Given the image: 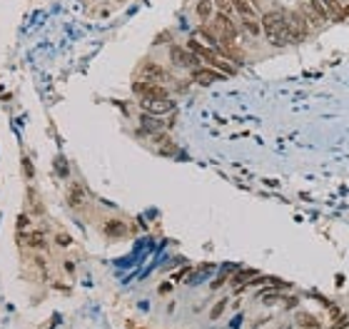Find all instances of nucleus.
Returning <instances> with one entry per match:
<instances>
[{
	"label": "nucleus",
	"mask_w": 349,
	"mask_h": 329,
	"mask_svg": "<svg viewBox=\"0 0 349 329\" xmlns=\"http://www.w3.org/2000/svg\"><path fill=\"white\" fill-rule=\"evenodd\" d=\"M187 48L200 58V63H207V68H215V70H220L222 75H232V73H235V68L227 63V58H222V55H220L217 50H212L210 45H202L197 38H192Z\"/></svg>",
	"instance_id": "f03ea898"
},
{
	"label": "nucleus",
	"mask_w": 349,
	"mask_h": 329,
	"mask_svg": "<svg viewBox=\"0 0 349 329\" xmlns=\"http://www.w3.org/2000/svg\"><path fill=\"white\" fill-rule=\"evenodd\" d=\"M227 302H230V299H220V302H217V304L212 307V312H210V319H220V314L225 312V307H227Z\"/></svg>",
	"instance_id": "a211bd4d"
},
{
	"label": "nucleus",
	"mask_w": 349,
	"mask_h": 329,
	"mask_svg": "<svg viewBox=\"0 0 349 329\" xmlns=\"http://www.w3.org/2000/svg\"><path fill=\"white\" fill-rule=\"evenodd\" d=\"M215 33L220 38H227V40H237V35H240L237 23L227 13H217V18H215Z\"/></svg>",
	"instance_id": "39448f33"
},
{
	"label": "nucleus",
	"mask_w": 349,
	"mask_h": 329,
	"mask_svg": "<svg viewBox=\"0 0 349 329\" xmlns=\"http://www.w3.org/2000/svg\"><path fill=\"white\" fill-rule=\"evenodd\" d=\"M135 95H140L142 100H167V90L162 85H157L155 80H137L132 85Z\"/></svg>",
	"instance_id": "7ed1b4c3"
},
{
	"label": "nucleus",
	"mask_w": 349,
	"mask_h": 329,
	"mask_svg": "<svg viewBox=\"0 0 349 329\" xmlns=\"http://www.w3.org/2000/svg\"><path fill=\"white\" fill-rule=\"evenodd\" d=\"M28 245H30L33 249H45V235H43V232H33V235L28 237Z\"/></svg>",
	"instance_id": "2eb2a0df"
},
{
	"label": "nucleus",
	"mask_w": 349,
	"mask_h": 329,
	"mask_svg": "<svg viewBox=\"0 0 349 329\" xmlns=\"http://www.w3.org/2000/svg\"><path fill=\"white\" fill-rule=\"evenodd\" d=\"M235 10L240 13V18L257 20V8H255V0H235Z\"/></svg>",
	"instance_id": "9d476101"
},
{
	"label": "nucleus",
	"mask_w": 349,
	"mask_h": 329,
	"mask_svg": "<svg viewBox=\"0 0 349 329\" xmlns=\"http://www.w3.org/2000/svg\"><path fill=\"white\" fill-rule=\"evenodd\" d=\"M297 322H299V324H304V327H309V324H312V327H317V319H314L312 314H297Z\"/></svg>",
	"instance_id": "aec40b11"
},
{
	"label": "nucleus",
	"mask_w": 349,
	"mask_h": 329,
	"mask_svg": "<svg viewBox=\"0 0 349 329\" xmlns=\"http://www.w3.org/2000/svg\"><path fill=\"white\" fill-rule=\"evenodd\" d=\"M307 10H309V15H312L317 23H332V15H329V10H327V5L322 3V0H309V3H307Z\"/></svg>",
	"instance_id": "6e6552de"
},
{
	"label": "nucleus",
	"mask_w": 349,
	"mask_h": 329,
	"mask_svg": "<svg viewBox=\"0 0 349 329\" xmlns=\"http://www.w3.org/2000/svg\"><path fill=\"white\" fill-rule=\"evenodd\" d=\"M105 232H107L110 237H120V235H125V225H122L120 220H110V222L105 225Z\"/></svg>",
	"instance_id": "4468645a"
},
{
	"label": "nucleus",
	"mask_w": 349,
	"mask_h": 329,
	"mask_svg": "<svg viewBox=\"0 0 349 329\" xmlns=\"http://www.w3.org/2000/svg\"><path fill=\"white\" fill-rule=\"evenodd\" d=\"M322 3L327 5V10H329L332 20H344V18L349 15V5H342L339 0H322Z\"/></svg>",
	"instance_id": "1a4fd4ad"
},
{
	"label": "nucleus",
	"mask_w": 349,
	"mask_h": 329,
	"mask_svg": "<svg viewBox=\"0 0 349 329\" xmlns=\"http://www.w3.org/2000/svg\"><path fill=\"white\" fill-rule=\"evenodd\" d=\"M260 25H262L264 38H267L274 48H284V45H289V43H297V40H294V33H292V28H289L287 13H282V10H272V13L262 15Z\"/></svg>",
	"instance_id": "f257e3e1"
},
{
	"label": "nucleus",
	"mask_w": 349,
	"mask_h": 329,
	"mask_svg": "<svg viewBox=\"0 0 349 329\" xmlns=\"http://www.w3.org/2000/svg\"><path fill=\"white\" fill-rule=\"evenodd\" d=\"M242 28L250 33V35H260L262 33V25L257 20H250V18H242Z\"/></svg>",
	"instance_id": "dca6fc26"
},
{
	"label": "nucleus",
	"mask_w": 349,
	"mask_h": 329,
	"mask_svg": "<svg viewBox=\"0 0 349 329\" xmlns=\"http://www.w3.org/2000/svg\"><path fill=\"white\" fill-rule=\"evenodd\" d=\"M212 8H215V0H200V3H197V18L207 20L212 15Z\"/></svg>",
	"instance_id": "ddd939ff"
},
{
	"label": "nucleus",
	"mask_w": 349,
	"mask_h": 329,
	"mask_svg": "<svg viewBox=\"0 0 349 329\" xmlns=\"http://www.w3.org/2000/svg\"><path fill=\"white\" fill-rule=\"evenodd\" d=\"M68 202H70V207H75V210L85 205V190H83L78 182L70 185V190H68Z\"/></svg>",
	"instance_id": "f8f14e48"
},
{
	"label": "nucleus",
	"mask_w": 349,
	"mask_h": 329,
	"mask_svg": "<svg viewBox=\"0 0 349 329\" xmlns=\"http://www.w3.org/2000/svg\"><path fill=\"white\" fill-rule=\"evenodd\" d=\"M252 277H255V272H252V269H245V272H240V274L232 279V284H242L245 279H252Z\"/></svg>",
	"instance_id": "6ab92c4d"
},
{
	"label": "nucleus",
	"mask_w": 349,
	"mask_h": 329,
	"mask_svg": "<svg viewBox=\"0 0 349 329\" xmlns=\"http://www.w3.org/2000/svg\"><path fill=\"white\" fill-rule=\"evenodd\" d=\"M140 70H142L145 80H155V82H157V80H165V78H167L165 68H160L157 63H145V65H142Z\"/></svg>",
	"instance_id": "9b49d317"
},
{
	"label": "nucleus",
	"mask_w": 349,
	"mask_h": 329,
	"mask_svg": "<svg viewBox=\"0 0 349 329\" xmlns=\"http://www.w3.org/2000/svg\"><path fill=\"white\" fill-rule=\"evenodd\" d=\"M192 78H195V82H200V85H212V82L222 80L225 75H222L220 70H215V68H197V70L192 73Z\"/></svg>",
	"instance_id": "423d86ee"
},
{
	"label": "nucleus",
	"mask_w": 349,
	"mask_h": 329,
	"mask_svg": "<svg viewBox=\"0 0 349 329\" xmlns=\"http://www.w3.org/2000/svg\"><path fill=\"white\" fill-rule=\"evenodd\" d=\"M215 5L220 8V13L232 15V10H235V0H215Z\"/></svg>",
	"instance_id": "f3484780"
},
{
	"label": "nucleus",
	"mask_w": 349,
	"mask_h": 329,
	"mask_svg": "<svg viewBox=\"0 0 349 329\" xmlns=\"http://www.w3.org/2000/svg\"><path fill=\"white\" fill-rule=\"evenodd\" d=\"M170 63H174V65H177V68H195L197 63H200V58L187 48H180V45H172L170 48Z\"/></svg>",
	"instance_id": "20e7f679"
},
{
	"label": "nucleus",
	"mask_w": 349,
	"mask_h": 329,
	"mask_svg": "<svg viewBox=\"0 0 349 329\" xmlns=\"http://www.w3.org/2000/svg\"><path fill=\"white\" fill-rule=\"evenodd\" d=\"M58 245L68 247V245H70V237H68V235H58Z\"/></svg>",
	"instance_id": "412c9836"
},
{
	"label": "nucleus",
	"mask_w": 349,
	"mask_h": 329,
	"mask_svg": "<svg viewBox=\"0 0 349 329\" xmlns=\"http://www.w3.org/2000/svg\"><path fill=\"white\" fill-rule=\"evenodd\" d=\"M140 107L145 112H150V115H165V112H170L174 107V102H170V100H142Z\"/></svg>",
	"instance_id": "0eeeda50"
},
{
	"label": "nucleus",
	"mask_w": 349,
	"mask_h": 329,
	"mask_svg": "<svg viewBox=\"0 0 349 329\" xmlns=\"http://www.w3.org/2000/svg\"><path fill=\"white\" fill-rule=\"evenodd\" d=\"M307 329H317V327H307Z\"/></svg>",
	"instance_id": "4be33fe9"
}]
</instances>
